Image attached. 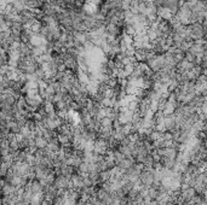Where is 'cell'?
Instances as JSON below:
<instances>
[]
</instances>
